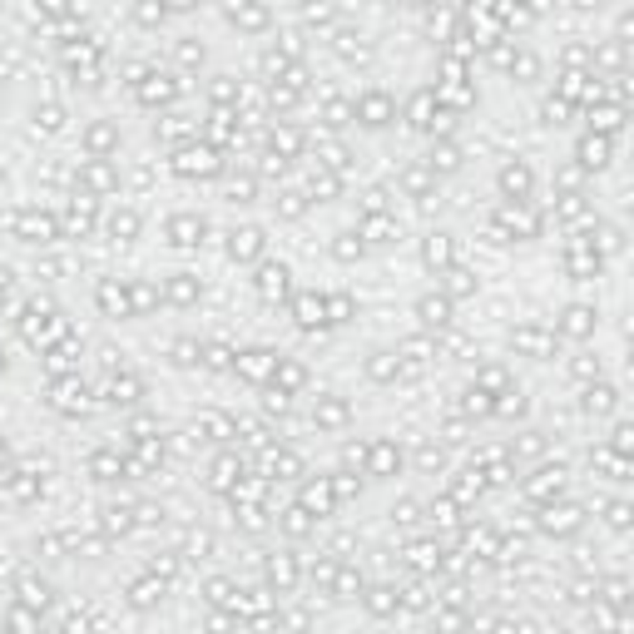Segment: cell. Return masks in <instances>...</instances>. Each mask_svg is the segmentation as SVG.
Returning a JSON list of instances; mask_svg holds the SVG:
<instances>
[{
	"mask_svg": "<svg viewBox=\"0 0 634 634\" xmlns=\"http://www.w3.org/2000/svg\"><path fill=\"white\" fill-rule=\"evenodd\" d=\"M20 332H26L30 348L50 352L55 337H70V317H65L60 308H50V302H30L26 317H20Z\"/></svg>",
	"mask_w": 634,
	"mask_h": 634,
	"instance_id": "1",
	"label": "cell"
},
{
	"mask_svg": "<svg viewBox=\"0 0 634 634\" xmlns=\"http://www.w3.org/2000/svg\"><path fill=\"white\" fill-rule=\"evenodd\" d=\"M5 228H11L20 243H50V238L60 233V218L45 213V209H35V203H26V209L5 213Z\"/></svg>",
	"mask_w": 634,
	"mask_h": 634,
	"instance_id": "2",
	"label": "cell"
},
{
	"mask_svg": "<svg viewBox=\"0 0 634 634\" xmlns=\"http://www.w3.org/2000/svg\"><path fill=\"white\" fill-rule=\"evenodd\" d=\"M169 169L174 174H184V179H213V174H224V159H218V149L213 144H184V149L169 159Z\"/></svg>",
	"mask_w": 634,
	"mask_h": 634,
	"instance_id": "3",
	"label": "cell"
},
{
	"mask_svg": "<svg viewBox=\"0 0 634 634\" xmlns=\"http://www.w3.org/2000/svg\"><path fill=\"white\" fill-rule=\"evenodd\" d=\"M253 287H258L263 302H287L293 293H298V287H293V268H287V263H273V258L258 263V278H253Z\"/></svg>",
	"mask_w": 634,
	"mask_h": 634,
	"instance_id": "4",
	"label": "cell"
},
{
	"mask_svg": "<svg viewBox=\"0 0 634 634\" xmlns=\"http://www.w3.org/2000/svg\"><path fill=\"white\" fill-rule=\"evenodd\" d=\"M352 119H357V125H367V129H382V125H392V119H397V100H392L386 89H367V95H357V100H352Z\"/></svg>",
	"mask_w": 634,
	"mask_h": 634,
	"instance_id": "5",
	"label": "cell"
},
{
	"mask_svg": "<svg viewBox=\"0 0 634 634\" xmlns=\"http://www.w3.org/2000/svg\"><path fill=\"white\" fill-rule=\"evenodd\" d=\"M129 89H134L139 104H174L179 100V80L169 70H149V65H144V80H134Z\"/></svg>",
	"mask_w": 634,
	"mask_h": 634,
	"instance_id": "6",
	"label": "cell"
},
{
	"mask_svg": "<svg viewBox=\"0 0 634 634\" xmlns=\"http://www.w3.org/2000/svg\"><path fill=\"white\" fill-rule=\"evenodd\" d=\"M278 352H268V348H248V352H238L233 357V372L243 377V382H253V386H268L273 382V372H278Z\"/></svg>",
	"mask_w": 634,
	"mask_h": 634,
	"instance_id": "7",
	"label": "cell"
},
{
	"mask_svg": "<svg viewBox=\"0 0 634 634\" xmlns=\"http://www.w3.org/2000/svg\"><path fill=\"white\" fill-rule=\"evenodd\" d=\"M228 258L233 263H263V248H268V238H263V228L258 224H238V228H228Z\"/></svg>",
	"mask_w": 634,
	"mask_h": 634,
	"instance_id": "8",
	"label": "cell"
},
{
	"mask_svg": "<svg viewBox=\"0 0 634 634\" xmlns=\"http://www.w3.org/2000/svg\"><path fill=\"white\" fill-rule=\"evenodd\" d=\"M209 224H203V213H169L164 218V238L174 243V248H199Z\"/></svg>",
	"mask_w": 634,
	"mask_h": 634,
	"instance_id": "9",
	"label": "cell"
},
{
	"mask_svg": "<svg viewBox=\"0 0 634 634\" xmlns=\"http://www.w3.org/2000/svg\"><path fill=\"white\" fill-rule=\"evenodd\" d=\"M287 308H293V317H298L302 332H317V327H327V293H312V287H302V293H293V298H287Z\"/></svg>",
	"mask_w": 634,
	"mask_h": 634,
	"instance_id": "10",
	"label": "cell"
},
{
	"mask_svg": "<svg viewBox=\"0 0 634 634\" xmlns=\"http://www.w3.org/2000/svg\"><path fill=\"white\" fill-rule=\"evenodd\" d=\"M436 114H447V104L436 100V89H432V85L416 89V95L407 100V125H411V129H422V134H436V129H441V125H436Z\"/></svg>",
	"mask_w": 634,
	"mask_h": 634,
	"instance_id": "11",
	"label": "cell"
},
{
	"mask_svg": "<svg viewBox=\"0 0 634 634\" xmlns=\"http://www.w3.org/2000/svg\"><path fill=\"white\" fill-rule=\"evenodd\" d=\"M95 298H100V308L110 312V317H139V312H134V283H119V278H100Z\"/></svg>",
	"mask_w": 634,
	"mask_h": 634,
	"instance_id": "12",
	"label": "cell"
},
{
	"mask_svg": "<svg viewBox=\"0 0 634 634\" xmlns=\"http://www.w3.org/2000/svg\"><path fill=\"white\" fill-rule=\"evenodd\" d=\"M500 194H506V203H531L535 194V169L525 159H510L506 169H500Z\"/></svg>",
	"mask_w": 634,
	"mask_h": 634,
	"instance_id": "13",
	"label": "cell"
},
{
	"mask_svg": "<svg viewBox=\"0 0 634 634\" xmlns=\"http://www.w3.org/2000/svg\"><path fill=\"white\" fill-rule=\"evenodd\" d=\"M575 169H580V174H600V169H609V139L605 134H584L580 144H575Z\"/></svg>",
	"mask_w": 634,
	"mask_h": 634,
	"instance_id": "14",
	"label": "cell"
},
{
	"mask_svg": "<svg viewBox=\"0 0 634 634\" xmlns=\"http://www.w3.org/2000/svg\"><path fill=\"white\" fill-rule=\"evenodd\" d=\"M451 308H456V302H451L447 293H426V298H416V323H422L426 332H441V327H451Z\"/></svg>",
	"mask_w": 634,
	"mask_h": 634,
	"instance_id": "15",
	"label": "cell"
},
{
	"mask_svg": "<svg viewBox=\"0 0 634 634\" xmlns=\"http://www.w3.org/2000/svg\"><path fill=\"white\" fill-rule=\"evenodd\" d=\"M422 263L432 268L436 278H447V273H451V263H456V248H451V233H426V243H422Z\"/></svg>",
	"mask_w": 634,
	"mask_h": 634,
	"instance_id": "16",
	"label": "cell"
},
{
	"mask_svg": "<svg viewBox=\"0 0 634 634\" xmlns=\"http://www.w3.org/2000/svg\"><path fill=\"white\" fill-rule=\"evenodd\" d=\"M555 342H560V337L550 332V327H516V332H510V348L531 352V357H550Z\"/></svg>",
	"mask_w": 634,
	"mask_h": 634,
	"instance_id": "17",
	"label": "cell"
},
{
	"mask_svg": "<svg viewBox=\"0 0 634 634\" xmlns=\"http://www.w3.org/2000/svg\"><path fill=\"white\" fill-rule=\"evenodd\" d=\"M199 293H203V283H199L194 273H169V278H164V287H159V298L179 302V308H188V302H199Z\"/></svg>",
	"mask_w": 634,
	"mask_h": 634,
	"instance_id": "18",
	"label": "cell"
},
{
	"mask_svg": "<svg viewBox=\"0 0 634 634\" xmlns=\"http://www.w3.org/2000/svg\"><path fill=\"white\" fill-rule=\"evenodd\" d=\"M85 149H89V159H110V154L119 149V129H114L110 119L89 125V129H85Z\"/></svg>",
	"mask_w": 634,
	"mask_h": 634,
	"instance_id": "19",
	"label": "cell"
},
{
	"mask_svg": "<svg viewBox=\"0 0 634 634\" xmlns=\"http://www.w3.org/2000/svg\"><path fill=\"white\" fill-rule=\"evenodd\" d=\"M595 308H580V302H575V308H565V317H560V337H575V342H580V337H590L595 332Z\"/></svg>",
	"mask_w": 634,
	"mask_h": 634,
	"instance_id": "20",
	"label": "cell"
},
{
	"mask_svg": "<svg viewBox=\"0 0 634 634\" xmlns=\"http://www.w3.org/2000/svg\"><path fill=\"white\" fill-rule=\"evenodd\" d=\"M357 238H372V243H397V218L392 213H367L357 228Z\"/></svg>",
	"mask_w": 634,
	"mask_h": 634,
	"instance_id": "21",
	"label": "cell"
},
{
	"mask_svg": "<svg viewBox=\"0 0 634 634\" xmlns=\"http://www.w3.org/2000/svg\"><path fill=\"white\" fill-rule=\"evenodd\" d=\"M451 169H461V149L451 144V139H441V144H432V154H426V174H451Z\"/></svg>",
	"mask_w": 634,
	"mask_h": 634,
	"instance_id": "22",
	"label": "cell"
},
{
	"mask_svg": "<svg viewBox=\"0 0 634 634\" xmlns=\"http://www.w3.org/2000/svg\"><path fill=\"white\" fill-rule=\"evenodd\" d=\"M397 466H401V451L392 447V441H377V447L367 451V471L372 476H392Z\"/></svg>",
	"mask_w": 634,
	"mask_h": 634,
	"instance_id": "23",
	"label": "cell"
},
{
	"mask_svg": "<svg viewBox=\"0 0 634 634\" xmlns=\"http://www.w3.org/2000/svg\"><path fill=\"white\" fill-rule=\"evenodd\" d=\"M615 407H620V397H615V386H605V382L584 386V411H590V416H609Z\"/></svg>",
	"mask_w": 634,
	"mask_h": 634,
	"instance_id": "24",
	"label": "cell"
},
{
	"mask_svg": "<svg viewBox=\"0 0 634 634\" xmlns=\"http://www.w3.org/2000/svg\"><path fill=\"white\" fill-rule=\"evenodd\" d=\"M80 179H85L89 188H114V184H119V174H114V164H110V159H89V164H80Z\"/></svg>",
	"mask_w": 634,
	"mask_h": 634,
	"instance_id": "25",
	"label": "cell"
},
{
	"mask_svg": "<svg viewBox=\"0 0 634 634\" xmlns=\"http://www.w3.org/2000/svg\"><path fill=\"white\" fill-rule=\"evenodd\" d=\"M312 422H317V426H342V422H348V401H337L332 392H327V397H317V407H312Z\"/></svg>",
	"mask_w": 634,
	"mask_h": 634,
	"instance_id": "26",
	"label": "cell"
},
{
	"mask_svg": "<svg viewBox=\"0 0 634 634\" xmlns=\"http://www.w3.org/2000/svg\"><path fill=\"white\" fill-rule=\"evenodd\" d=\"M110 233H114V243H134V238H139V213L134 209L110 213Z\"/></svg>",
	"mask_w": 634,
	"mask_h": 634,
	"instance_id": "27",
	"label": "cell"
},
{
	"mask_svg": "<svg viewBox=\"0 0 634 634\" xmlns=\"http://www.w3.org/2000/svg\"><path fill=\"white\" fill-rule=\"evenodd\" d=\"M575 525H580V510H575V506H550L546 510V531H560V535H570L575 531Z\"/></svg>",
	"mask_w": 634,
	"mask_h": 634,
	"instance_id": "28",
	"label": "cell"
},
{
	"mask_svg": "<svg viewBox=\"0 0 634 634\" xmlns=\"http://www.w3.org/2000/svg\"><path fill=\"white\" fill-rule=\"evenodd\" d=\"M65 224L70 228H80V233H89V228H95V203H70V209H65Z\"/></svg>",
	"mask_w": 634,
	"mask_h": 634,
	"instance_id": "29",
	"label": "cell"
},
{
	"mask_svg": "<svg viewBox=\"0 0 634 634\" xmlns=\"http://www.w3.org/2000/svg\"><path fill=\"white\" fill-rule=\"evenodd\" d=\"M362 248H367V243H362L357 233H337V243H332V258L352 263V258H362Z\"/></svg>",
	"mask_w": 634,
	"mask_h": 634,
	"instance_id": "30",
	"label": "cell"
},
{
	"mask_svg": "<svg viewBox=\"0 0 634 634\" xmlns=\"http://www.w3.org/2000/svg\"><path fill=\"white\" fill-rule=\"evenodd\" d=\"M348 317H352V298H348V293H327V327L348 323Z\"/></svg>",
	"mask_w": 634,
	"mask_h": 634,
	"instance_id": "31",
	"label": "cell"
},
{
	"mask_svg": "<svg viewBox=\"0 0 634 634\" xmlns=\"http://www.w3.org/2000/svg\"><path fill=\"white\" fill-rule=\"evenodd\" d=\"M273 15L268 11H228V26H243V30H258V26H268Z\"/></svg>",
	"mask_w": 634,
	"mask_h": 634,
	"instance_id": "32",
	"label": "cell"
},
{
	"mask_svg": "<svg viewBox=\"0 0 634 634\" xmlns=\"http://www.w3.org/2000/svg\"><path fill=\"white\" fill-rule=\"evenodd\" d=\"M60 104H45V110H35V129H45V134H60Z\"/></svg>",
	"mask_w": 634,
	"mask_h": 634,
	"instance_id": "33",
	"label": "cell"
},
{
	"mask_svg": "<svg viewBox=\"0 0 634 634\" xmlns=\"http://www.w3.org/2000/svg\"><path fill=\"white\" fill-rule=\"evenodd\" d=\"M253 188H258V179L243 174V179H233V184H228V199H233V203H253Z\"/></svg>",
	"mask_w": 634,
	"mask_h": 634,
	"instance_id": "34",
	"label": "cell"
},
{
	"mask_svg": "<svg viewBox=\"0 0 634 634\" xmlns=\"http://www.w3.org/2000/svg\"><path fill=\"white\" fill-rule=\"evenodd\" d=\"M278 213H283V218H298L302 209H308V203H302V194H278Z\"/></svg>",
	"mask_w": 634,
	"mask_h": 634,
	"instance_id": "35",
	"label": "cell"
},
{
	"mask_svg": "<svg viewBox=\"0 0 634 634\" xmlns=\"http://www.w3.org/2000/svg\"><path fill=\"white\" fill-rule=\"evenodd\" d=\"M609 525H615V531H624V525H630V506H624V500H615V506H609V516H605Z\"/></svg>",
	"mask_w": 634,
	"mask_h": 634,
	"instance_id": "36",
	"label": "cell"
},
{
	"mask_svg": "<svg viewBox=\"0 0 634 634\" xmlns=\"http://www.w3.org/2000/svg\"><path fill=\"white\" fill-rule=\"evenodd\" d=\"M179 60H188V65L203 60V45H188V40H184V45H179Z\"/></svg>",
	"mask_w": 634,
	"mask_h": 634,
	"instance_id": "37",
	"label": "cell"
},
{
	"mask_svg": "<svg viewBox=\"0 0 634 634\" xmlns=\"http://www.w3.org/2000/svg\"><path fill=\"white\" fill-rule=\"evenodd\" d=\"M0 372H5V352H0Z\"/></svg>",
	"mask_w": 634,
	"mask_h": 634,
	"instance_id": "38",
	"label": "cell"
}]
</instances>
